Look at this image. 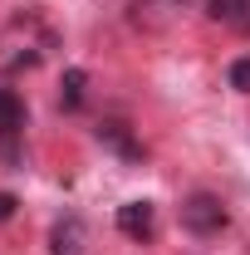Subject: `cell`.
Instances as JSON below:
<instances>
[{
    "instance_id": "obj_5",
    "label": "cell",
    "mask_w": 250,
    "mask_h": 255,
    "mask_svg": "<svg viewBox=\"0 0 250 255\" xmlns=\"http://www.w3.org/2000/svg\"><path fill=\"white\" fill-rule=\"evenodd\" d=\"M49 251L54 255H84V221L79 216H59L49 231Z\"/></svg>"
},
{
    "instance_id": "obj_4",
    "label": "cell",
    "mask_w": 250,
    "mask_h": 255,
    "mask_svg": "<svg viewBox=\"0 0 250 255\" xmlns=\"http://www.w3.org/2000/svg\"><path fill=\"white\" fill-rule=\"evenodd\" d=\"M20 132H25V98L15 89H0V147H5V157H15Z\"/></svg>"
},
{
    "instance_id": "obj_9",
    "label": "cell",
    "mask_w": 250,
    "mask_h": 255,
    "mask_svg": "<svg viewBox=\"0 0 250 255\" xmlns=\"http://www.w3.org/2000/svg\"><path fill=\"white\" fill-rule=\"evenodd\" d=\"M226 79H231V89H236V94H250V54L231 64V69H226Z\"/></svg>"
},
{
    "instance_id": "obj_7",
    "label": "cell",
    "mask_w": 250,
    "mask_h": 255,
    "mask_svg": "<svg viewBox=\"0 0 250 255\" xmlns=\"http://www.w3.org/2000/svg\"><path fill=\"white\" fill-rule=\"evenodd\" d=\"M206 20L246 30V25H250V0H206Z\"/></svg>"
},
{
    "instance_id": "obj_2",
    "label": "cell",
    "mask_w": 250,
    "mask_h": 255,
    "mask_svg": "<svg viewBox=\"0 0 250 255\" xmlns=\"http://www.w3.org/2000/svg\"><path fill=\"white\" fill-rule=\"evenodd\" d=\"M182 10H187V0H132L127 5V20L137 30H167V25L182 20Z\"/></svg>"
},
{
    "instance_id": "obj_8",
    "label": "cell",
    "mask_w": 250,
    "mask_h": 255,
    "mask_svg": "<svg viewBox=\"0 0 250 255\" xmlns=\"http://www.w3.org/2000/svg\"><path fill=\"white\" fill-rule=\"evenodd\" d=\"M84 98H89V69H64V79H59V108L74 113Z\"/></svg>"
},
{
    "instance_id": "obj_3",
    "label": "cell",
    "mask_w": 250,
    "mask_h": 255,
    "mask_svg": "<svg viewBox=\"0 0 250 255\" xmlns=\"http://www.w3.org/2000/svg\"><path fill=\"white\" fill-rule=\"evenodd\" d=\"M118 231H123L127 241H152L157 236V206L152 201H123L118 206Z\"/></svg>"
},
{
    "instance_id": "obj_10",
    "label": "cell",
    "mask_w": 250,
    "mask_h": 255,
    "mask_svg": "<svg viewBox=\"0 0 250 255\" xmlns=\"http://www.w3.org/2000/svg\"><path fill=\"white\" fill-rule=\"evenodd\" d=\"M15 206H20V201H15V191H0V226L15 216Z\"/></svg>"
},
{
    "instance_id": "obj_1",
    "label": "cell",
    "mask_w": 250,
    "mask_h": 255,
    "mask_svg": "<svg viewBox=\"0 0 250 255\" xmlns=\"http://www.w3.org/2000/svg\"><path fill=\"white\" fill-rule=\"evenodd\" d=\"M182 226H187L191 236H221L226 226H231V211H226V201H221L216 191H191L187 201H182Z\"/></svg>"
},
{
    "instance_id": "obj_6",
    "label": "cell",
    "mask_w": 250,
    "mask_h": 255,
    "mask_svg": "<svg viewBox=\"0 0 250 255\" xmlns=\"http://www.w3.org/2000/svg\"><path fill=\"white\" fill-rule=\"evenodd\" d=\"M98 142H108V147H113V152H123L127 162H142V142H132V132H127V123H118V118L98 123Z\"/></svg>"
}]
</instances>
